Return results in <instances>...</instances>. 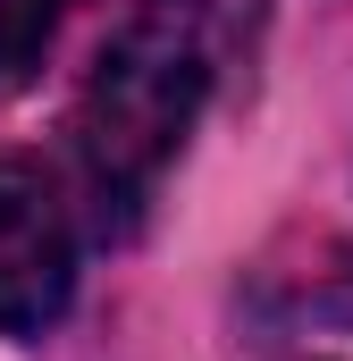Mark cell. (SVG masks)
I'll list each match as a JSON object with an SVG mask.
<instances>
[{"label": "cell", "instance_id": "cell-3", "mask_svg": "<svg viewBox=\"0 0 353 361\" xmlns=\"http://www.w3.org/2000/svg\"><path fill=\"white\" fill-rule=\"evenodd\" d=\"M76 0H0V92H25L42 76L59 25H68Z\"/></svg>", "mask_w": 353, "mask_h": 361}, {"label": "cell", "instance_id": "cell-2", "mask_svg": "<svg viewBox=\"0 0 353 361\" xmlns=\"http://www.w3.org/2000/svg\"><path fill=\"white\" fill-rule=\"evenodd\" d=\"M76 294V219L34 160H0V328L42 336Z\"/></svg>", "mask_w": 353, "mask_h": 361}, {"label": "cell", "instance_id": "cell-1", "mask_svg": "<svg viewBox=\"0 0 353 361\" xmlns=\"http://www.w3.org/2000/svg\"><path fill=\"white\" fill-rule=\"evenodd\" d=\"M202 92H210V0H135L76 109V160L101 219L126 227L152 202Z\"/></svg>", "mask_w": 353, "mask_h": 361}]
</instances>
